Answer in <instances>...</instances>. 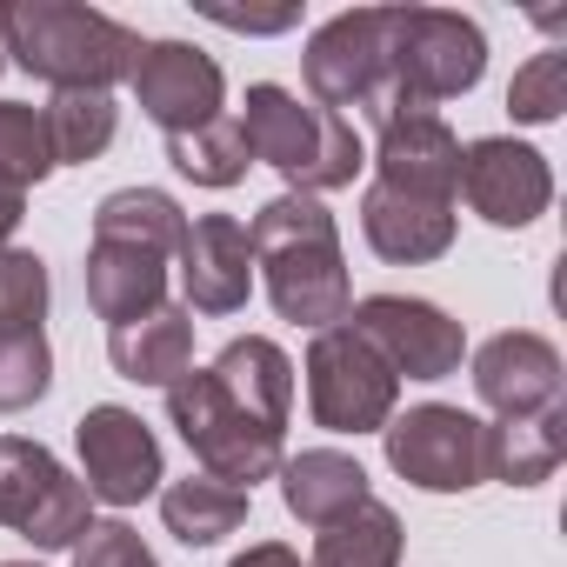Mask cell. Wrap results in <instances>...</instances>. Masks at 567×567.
<instances>
[{
	"mask_svg": "<svg viewBox=\"0 0 567 567\" xmlns=\"http://www.w3.org/2000/svg\"><path fill=\"white\" fill-rule=\"evenodd\" d=\"M474 394L501 421L560 408V354H554V341L527 334V328H507V334L481 341V354H474Z\"/></svg>",
	"mask_w": 567,
	"mask_h": 567,
	"instance_id": "obj_16",
	"label": "cell"
},
{
	"mask_svg": "<svg viewBox=\"0 0 567 567\" xmlns=\"http://www.w3.org/2000/svg\"><path fill=\"white\" fill-rule=\"evenodd\" d=\"M207 21L220 28H240V34H280V28H295L301 8H267V14H240V8H207Z\"/></svg>",
	"mask_w": 567,
	"mask_h": 567,
	"instance_id": "obj_33",
	"label": "cell"
},
{
	"mask_svg": "<svg viewBox=\"0 0 567 567\" xmlns=\"http://www.w3.org/2000/svg\"><path fill=\"white\" fill-rule=\"evenodd\" d=\"M54 174V147H48V121L41 107L0 101V187H41Z\"/></svg>",
	"mask_w": 567,
	"mask_h": 567,
	"instance_id": "obj_28",
	"label": "cell"
},
{
	"mask_svg": "<svg viewBox=\"0 0 567 567\" xmlns=\"http://www.w3.org/2000/svg\"><path fill=\"white\" fill-rule=\"evenodd\" d=\"M0 527H14L34 547H74L94 527V494L21 434H0Z\"/></svg>",
	"mask_w": 567,
	"mask_h": 567,
	"instance_id": "obj_6",
	"label": "cell"
},
{
	"mask_svg": "<svg viewBox=\"0 0 567 567\" xmlns=\"http://www.w3.org/2000/svg\"><path fill=\"white\" fill-rule=\"evenodd\" d=\"M394 401H401L394 368L348 321L315 334V348H308V408L328 434H381L394 421Z\"/></svg>",
	"mask_w": 567,
	"mask_h": 567,
	"instance_id": "obj_7",
	"label": "cell"
},
{
	"mask_svg": "<svg viewBox=\"0 0 567 567\" xmlns=\"http://www.w3.org/2000/svg\"><path fill=\"white\" fill-rule=\"evenodd\" d=\"M81 274H87V308L107 328H127V321L154 315L161 295H167V254H154L141 240H114V234H94Z\"/></svg>",
	"mask_w": 567,
	"mask_h": 567,
	"instance_id": "obj_17",
	"label": "cell"
},
{
	"mask_svg": "<svg viewBox=\"0 0 567 567\" xmlns=\"http://www.w3.org/2000/svg\"><path fill=\"white\" fill-rule=\"evenodd\" d=\"M74 441H81V474H87L81 487L94 501L134 507V501H147L161 487V441H154V427L134 408H114V401L87 408Z\"/></svg>",
	"mask_w": 567,
	"mask_h": 567,
	"instance_id": "obj_12",
	"label": "cell"
},
{
	"mask_svg": "<svg viewBox=\"0 0 567 567\" xmlns=\"http://www.w3.org/2000/svg\"><path fill=\"white\" fill-rule=\"evenodd\" d=\"M0 48L54 94H107L114 81H127L141 34L114 14L68 8V0H14L0 8Z\"/></svg>",
	"mask_w": 567,
	"mask_h": 567,
	"instance_id": "obj_2",
	"label": "cell"
},
{
	"mask_svg": "<svg viewBox=\"0 0 567 567\" xmlns=\"http://www.w3.org/2000/svg\"><path fill=\"white\" fill-rule=\"evenodd\" d=\"M167 161H174V174H187L194 187H234V181H247V134H240V121L234 114H214L207 127H194V134H174L167 141Z\"/></svg>",
	"mask_w": 567,
	"mask_h": 567,
	"instance_id": "obj_27",
	"label": "cell"
},
{
	"mask_svg": "<svg viewBox=\"0 0 567 567\" xmlns=\"http://www.w3.org/2000/svg\"><path fill=\"white\" fill-rule=\"evenodd\" d=\"M254 267L267 274V301L280 321L295 328H341L348 308H354V288H348V260H341V227L321 200L308 194H274L254 227Z\"/></svg>",
	"mask_w": 567,
	"mask_h": 567,
	"instance_id": "obj_1",
	"label": "cell"
},
{
	"mask_svg": "<svg viewBox=\"0 0 567 567\" xmlns=\"http://www.w3.org/2000/svg\"><path fill=\"white\" fill-rule=\"evenodd\" d=\"M167 421L181 427L187 454L200 461L207 481H227V487H254L280 467V441L288 427H267L254 408H240L207 368H187L174 388H167Z\"/></svg>",
	"mask_w": 567,
	"mask_h": 567,
	"instance_id": "obj_4",
	"label": "cell"
},
{
	"mask_svg": "<svg viewBox=\"0 0 567 567\" xmlns=\"http://www.w3.org/2000/svg\"><path fill=\"white\" fill-rule=\"evenodd\" d=\"M41 121H48L54 167H61V161H68V167H87V161L107 154V141H114V127H121V107H114V94H54V101L41 107Z\"/></svg>",
	"mask_w": 567,
	"mask_h": 567,
	"instance_id": "obj_26",
	"label": "cell"
},
{
	"mask_svg": "<svg viewBox=\"0 0 567 567\" xmlns=\"http://www.w3.org/2000/svg\"><path fill=\"white\" fill-rule=\"evenodd\" d=\"M127 81H134L141 114H147L167 141H174V134L207 127L214 114H227V107H220V101H227L220 68H214L200 48H187V41H141V54H134Z\"/></svg>",
	"mask_w": 567,
	"mask_h": 567,
	"instance_id": "obj_11",
	"label": "cell"
},
{
	"mask_svg": "<svg viewBox=\"0 0 567 567\" xmlns=\"http://www.w3.org/2000/svg\"><path fill=\"white\" fill-rule=\"evenodd\" d=\"M161 520H167L174 540H187V547H214V540L240 534V520H247V494L227 487V481L187 474V481H174V487L161 494Z\"/></svg>",
	"mask_w": 567,
	"mask_h": 567,
	"instance_id": "obj_24",
	"label": "cell"
},
{
	"mask_svg": "<svg viewBox=\"0 0 567 567\" xmlns=\"http://www.w3.org/2000/svg\"><path fill=\"white\" fill-rule=\"evenodd\" d=\"M207 374H214L240 408H254L267 427H288V408H295V361L280 354L274 341L240 334V341L220 348V361H214Z\"/></svg>",
	"mask_w": 567,
	"mask_h": 567,
	"instance_id": "obj_22",
	"label": "cell"
},
{
	"mask_svg": "<svg viewBox=\"0 0 567 567\" xmlns=\"http://www.w3.org/2000/svg\"><path fill=\"white\" fill-rule=\"evenodd\" d=\"M361 234L394 267L441 260L454 247V200H421V194H401V187H381L374 181L361 194Z\"/></svg>",
	"mask_w": 567,
	"mask_h": 567,
	"instance_id": "obj_18",
	"label": "cell"
},
{
	"mask_svg": "<svg viewBox=\"0 0 567 567\" xmlns=\"http://www.w3.org/2000/svg\"><path fill=\"white\" fill-rule=\"evenodd\" d=\"M107 361L121 381H141V388H174L187 368H194V315L187 308H154L127 328H107Z\"/></svg>",
	"mask_w": 567,
	"mask_h": 567,
	"instance_id": "obj_19",
	"label": "cell"
},
{
	"mask_svg": "<svg viewBox=\"0 0 567 567\" xmlns=\"http://www.w3.org/2000/svg\"><path fill=\"white\" fill-rule=\"evenodd\" d=\"M21 214H28V194L21 187H0V247H8V234L21 227Z\"/></svg>",
	"mask_w": 567,
	"mask_h": 567,
	"instance_id": "obj_35",
	"label": "cell"
},
{
	"mask_svg": "<svg viewBox=\"0 0 567 567\" xmlns=\"http://www.w3.org/2000/svg\"><path fill=\"white\" fill-rule=\"evenodd\" d=\"M181 288L187 315H240L254 295V240L234 214H200L181 234Z\"/></svg>",
	"mask_w": 567,
	"mask_h": 567,
	"instance_id": "obj_15",
	"label": "cell"
},
{
	"mask_svg": "<svg viewBox=\"0 0 567 567\" xmlns=\"http://www.w3.org/2000/svg\"><path fill=\"white\" fill-rule=\"evenodd\" d=\"M0 68H8V48H0Z\"/></svg>",
	"mask_w": 567,
	"mask_h": 567,
	"instance_id": "obj_37",
	"label": "cell"
},
{
	"mask_svg": "<svg viewBox=\"0 0 567 567\" xmlns=\"http://www.w3.org/2000/svg\"><path fill=\"white\" fill-rule=\"evenodd\" d=\"M240 134H247V154L267 161L274 174H288L295 194H334L361 174V134L348 114H328L288 87H274V81H254L247 101H240Z\"/></svg>",
	"mask_w": 567,
	"mask_h": 567,
	"instance_id": "obj_3",
	"label": "cell"
},
{
	"mask_svg": "<svg viewBox=\"0 0 567 567\" xmlns=\"http://www.w3.org/2000/svg\"><path fill=\"white\" fill-rule=\"evenodd\" d=\"M388 441V467L401 481H414L421 494H467L487 481L481 467V421L461 414V408H441V401H421L408 414H394L381 427Z\"/></svg>",
	"mask_w": 567,
	"mask_h": 567,
	"instance_id": "obj_9",
	"label": "cell"
},
{
	"mask_svg": "<svg viewBox=\"0 0 567 567\" xmlns=\"http://www.w3.org/2000/svg\"><path fill=\"white\" fill-rule=\"evenodd\" d=\"M274 474H280V501H288V514L308 520V527H328V520H341L348 507L368 501V467L354 454H341V447H308L295 461H280Z\"/></svg>",
	"mask_w": 567,
	"mask_h": 567,
	"instance_id": "obj_20",
	"label": "cell"
},
{
	"mask_svg": "<svg viewBox=\"0 0 567 567\" xmlns=\"http://www.w3.org/2000/svg\"><path fill=\"white\" fill-rule=\"evenodd\" d=\"M560 454H567V408H540V414L481 427V467H487V481L540 487L560 467Z\"/></svg>",
	"mask_w": 567,
	"mask_h": 567,
	"instance_id": "obj_21",
	"label": "cell"
},
{
	"mask_svg": "<svg viewBox=\"0 0 567 567\" xmlns=\"http://www.w3.org/2000/svg\"><path fill=\"white\" fill-rule=\"evenodd\" d=\"M54 388L48 334H0V414H21Z\"/></svg>",
	"mask_w": 567,
	"mask_h": 567,
	"instance_id": "obj_30",
	"label": "cell"
},
{
	"mask_svg": "<svg viewBox=\"0 0 567 567\" xmlns=\"http://www.w3.org/2000/svg\"><path fill=\"white\" fill-rule=\"evenodd\" d=\"M560 107H567V54L547 48L507 81V114L527 127H547V121H560Z\"/></svg>",
	"mask_w": 567,
	"mask_h": 567,
	"instance_id": "obj_31",
	"label": "cell"
},
{
	"mask_svg": "<svg viewBox=\"0 0 567 567\" xmlns=\"http://www.w3.org/2000/svg\"><path fill=\"white\" fill-rule=\"evenodd\" d=\"M467 207L487 220V227H527L547 214L554 200V174L547 161L527 147V141H507V134H487L474 147H461V187Z\"/></svg>",
	"mask_w": 567,
	"mask_h": 567,
	"instance_id": "obj_13",
	"label": "cell"
},
{
	"mask_svg": "<svg viewBox=\"0 0 567 567\" xmlns=\"http://www.w3.org/2000/svg\"><path fill=\"white\" fill-rule=\"evenodd\" d=\"M401 514L388 507V501H361V507H348L341 520H328L321 527V540H315V567H401Z\"/></svg>",
	"mask_w": 567,
	"mask_h": 567,
	"instance_id": "obj_23",
	"label": "cell"
},
{
	"mask_svg": "<svg viewBox=\"0 0 567 567\" xmlns=\"http://www.w3.org/2000/svg\"><path fill=\"white\" fill-rule=\"evenodd\" d=\"M388 34H394V8L334 14V21L308 41V54H301V74H308L315 107H328V114L368 107V101L388 87Z\"/></svg>",
	"mask_w": 567,
	"mask_h": 567,
	"instance_id": "obj_10",
	"label": "cell"
},
{
	"mask_svg": "<svg viewBox=\"0 0 567 567\" xmlns=\"http://www.w3.org/2000/svg\"><path fill=\"white\" fill-rule=\"evenodd\" d=\"M374 167H381V187H401V194H421V200H454L461 187V141L454 127L434 114V107H401L388 121H374Z\"/></svg>",
	"mask_w": 567,
	"mask_h": 567,
	"instance_id": "obj_14",
	"label": "cell"
},
{
	"mask_svg": "<svg viewBox=\"0 0 567 567\" xmlns=\"http://www.w3.org/2000/svg\"><path fill=\"white\" fill-rule=\"evenodd\" d=\"M48 321V260L0 247V334H41Z\"/></svg>",
	"mask_w": 567,
	"mask_h": 567,
	"instance_id": "obj_29",
	"label": "cell"
},
{
	"mask_svg": "<svg viewBox=\"0 0 567 567\" xmlns=\"http://www.w3.org/2000/svg\"><path fill=\"white\" fill-rule=\"evenodd\" d=\"M227 567H308V560H301L295 547H280V540H254V547H247V554H234Z\"/></svg>",
	"mask_w": 567,
	"mask_h": 567,
	"instance_id": "obj_34",
	"label": "cell"
},
{
	"mask_svg": "<svg viewBox=\"0 0 567 567\" xmlns=\"http://www.w3.org/2000/svg\"><path fill=\"white\" fill-rule=\"evenodd\" d=\"M354 321V334L394 368V381L408 374V381H447V374H461V361H467V334H461V321L447 315V308H434V301H414V295H368L361 308H348Z\"/></svg>",
	"mask_w": 567,
	"mask_h": 567,
	"instance_id": "obj_8",
	"label": "cell"
},
{
	"mask_svg": "<svg viewBox=\"0 0 567 567\" xmlns=\"http://www.w3.org/2000/svg\"><path fill=\"white\" fill-rule=\"evenodd\" d=\"M487 74V34L467 14L447 8H394V34H388V87H401L408 101L434 107L467 94Z\"/></svg>",
	"mask_w": 567,
	"mask_h": 567,
	"instance_id": "obj_5",
	"label": "cell"
},
{
	"mask_svg": "<svg viewBox=\"0 0 567 567\" xmlns=\"http://www.w3.org/2000/svg\"><path fill=\"white\" fill-rule=\"evenodd\" d=\"M94 234H114V240H141L154 254H181V234H187V214L174 207V194L161 187H121L94 207Z\"/></svg>",
	"mask_w": 567,
	"mask_h": 567,
	"instance_id": "obj_25",
	"label": "cell"
},
{
	"mask_svg": "<svg viewBox=\"0 0 567 567\" xmlns=\"http://www.w3.org/2000/svg\"><path fill=\"white\" fill-rule=\"evenodd\" d=\"M0 567H34V560H0Z\"/></svg>",
	"mask_w": 567,
	"mask_h": 567,
	"instance_id": "obj_36",
	"label": "cell"
},
{
	"mask_svg": "<svg viewBox=\"0 0 567 567\" xmlns=\"http://www.w3.org/2000/svg\"><path fill=\"white\" fill-rule=\"evenodd\" d=\"M74 567H161V560L147 554V540L127 520H94L74 540Z\"/></svg>",
	"mask_w": 567,
	"mask_h": 567,
	"instance_id": "obj_32",
	"label": "cell"
}]
</instances>
